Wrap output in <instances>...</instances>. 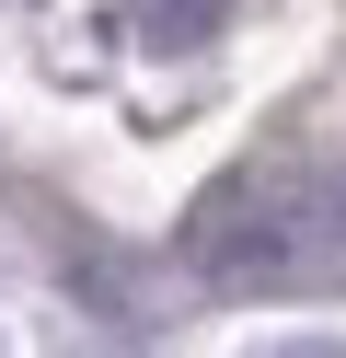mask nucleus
<instances>
[{"mask_svg": "<svg viewBox=\"0 0 346 358\" xmlns=\"http://www.w3.org/2000/svg\"><path fill=\"white\" fill-rule=\"evenodd\" d=\"M185 255L208 278H300V266H346V162H243L231 185L196 196Z\"/></svg>", "mask_w": 346, "mask_h": 358, "instance_id": "f257e3e1", "label": "nucleus"}, {"mask_svg": "<svg viewBox=\"0 0 346 358\" xmlns=\"http://www.w3.org/2000/svg\"><path fill=\"white\" fill-rule=\"evenodd\" d=\"M289 358H346V347H289Z\"/></svg>", "mask_w": 346, "mask_h": 358, "instance_id": "7ed1b4c3", "label": "nucleus"}, {"mask_svg": "<svg viewBox=\"0 0 346 358\" xmlns=\"http://www.w3.org/2000/svg\"><path fill=\"white\" fill-rule=\"evenodd\" d=\"M138 24H150L161 47H196V35L219 24V0H138Z\"/></svg>", "mask_w": 346, "mask_h": 358, "instance_id": "f03ea898", "label": "nucleus"}]
</instances>
